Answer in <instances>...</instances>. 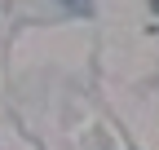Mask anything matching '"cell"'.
<instances>
[{
    "label": "cell",
    "instance_id": "obj_1",
    "mask_svg": "<svg viewBox=\"0 0 159 150\" xmlns=\"http://www.w3.org/2000/svg\"><path fill=\"white\" fill-rule=\"evenodd\" d=\"M66 5H71L75 13H89V9H93V5H89V0H66Z\"/></svg>",
    "mask_w": 159,
    "mask_h": 150
}]
</instances>
